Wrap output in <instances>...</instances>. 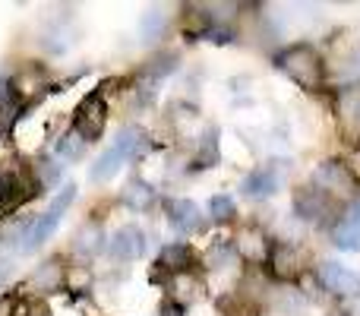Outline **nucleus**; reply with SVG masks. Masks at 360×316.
<instances>
[{
  "label": "nucleus",
  "instance_id": "nucleus-26",
  "mask_svg": "<svg viewBox=\"0 0 360 316\" xmlns=\"http://www.w3.org/2000/svg\"><path fill=\"white\" fill-rule=\"evenodd\" d=\"M162 316H180V307L174 304V301H168V304H162V310H158Z\"/></svg>",
  "mask_w": 360,
  "mask_h": 316
},
{
  "label": "nucleus",
  "instance_id": "nucleus-16",
  "mask_svg": "<svg viewBox=\"0 0 360 316\" xmlns=\"http://www.w3.org/2000/svg\"><path fill=\"white\" fill-rule=\"evenodd\" d=\"M332 244H335L338 250H348V253L360 250V215H357V209H348L335 218V225H332Z\"/></svg>",
  "mask_w": 360,
  "mask_h": 316
},
{
  "label": "nucleus",
  "instance_id": "nucleus-27",
  "mask_svg": "<svg viewBox=\"0 0 360 316\" xmlns=\"http://www.w3.org/2000/svg\"><path fill=\"white\" fill-rule=\"evenodd\" d=\"M6 275H10V266H6V263H0V285H4Z\"/></svg>",
  "mask_w": 360,
  "mask_h": 316
},
{
  "label": "nucleus",
  "instance_id": "nucleus-9",
  "mask_svg": "<svg viewBox=\"0 0 360 316\" xmlns=\"http://www.w3.org/2000/svg\"><path fill=\"white\" fill-rule=\"evenodd\" d=\"M281 171H285V165H281V161H266V165L253 168V171L240 180L243 196H247V199H269V196H275V193H278V187H281Z\"/></svg>",
  "mask_w": 360,
  "mask_h": 316
},
{
  "label": "nucleus",
  "instance_id": "nucleus-13",
  "mask_svg": "<svg viewBox=\"0 0 360 316\" xmlns=\"http://www.w3.org/2000/svg\"><path fill=\"white\" fill-rule=\"evenodd\" d=\"M272 244L275 241H269V234L262 228H243L240 237H237V244H234V250L243 263H250V266H266L269 253H272Z\"/></svg>",
  "mask_w": 360,
  "mask_h": 316
},
{
  "label": "nucleus",
  "instance_id": "nucleus-20",
  "mask_svg": "<svg viewBox=\"0 0 360 316\" xmlns=\"http://www.w3.org/2000/svg\"><path fill=\"white\" fill-rule=\"evenodd\" d=\"M237 260H240V256H237L234 244L218 241V244H212L209 253H205V269H212V272H224V269L237 266Z\"/></svg>",
  "mask_w": 360,
  "mask_h": 316
},
{
  "label": "nucleus",
  "instance_id": "nucleus-3",
  "mask_svg": "<svg viewBox=\"0 0 360 316\" xmlns=\"http://www.w3.org/2000/svg\"><path fill=\"white\" fill-rule=\"evenodd\" d=\"M73 199H76V184H67V187H63V190L54 196V203H51L48 209L41 212V218H38V222L32 225L29 231H25V237H22V241H25V244H22V250H25V253H32V250H38L44 241H48L51 234H54V231H57V225H60V218L67 215V209H70V206H73Z\"/></svg>",
  "mask_w": 360,
  "mask_h": 316
},
{
  "label": "nucleus",
  "instance_id": "nucleus-23",
  "mask_svg": "<svg viewBox=\"0 0 360 316\" xmlns=\"http://www.w3.org/2000/svg\"><path fill=\"white\" fill-rule=\"evenodd\" d=\"M209 215H212V222H221V225L234 222V215H237L234 196H228V193H218V196H212L209 199Z\"/></svg>",
  "mask_w": 360,
  "mask_h": 316
},
{
  "label": "nucleus",
  "instance_id": "nucleus-12",
  "mask_svg": "<svg viewBox=\"0 0 360 316\" xmlns=\"http://www.w3.org/2000/svg\"><path fill=\"white\" fill-rule=\"evenodd\" d=\"M269 272L275 275V279L281 282H291L300 275V269H304V253H300L294 244H285V241H275L272 244V253H269Z\"/></svg>",
  "mask_w": 360,
  "mask_h": 316
},
{
  "label": "nucleus",
  "instance_id": "nucleus-7",
  "mask_svg": "<svg viewBox=\"0 0 360 316\" xmlns=\"http://www.w3.org/2000/svg\"><path fill=\"white\" fill-rule=\"evenodd\" d=\"M316 282L335 298H360V275L354 269L342 266V263H319L316 266Z\"/></svg>",
  "mask_w": 360,
  "mask_h": 316
},
{
  "label": "nucleus",
  "instance_id": "nucleus-15",
  "mask_svg": "<svg viewBox=\"0 0 360 316\" xmlns=\"http://www.w3.org/2000/svg\"><path fill=\"white\" fill-rule=\"evenodd\" d=\"M193 266H196V253H193L190 244H168L158 253V272H168V279L193 275Z\"/></svg>",
  "mask_w": 360,
  "mask_h": 316
},
{
  "label": "nucleus",
  "instance_id": "nucleus-4",
  "mask_svg": "<svg viewBox=\"0 0 360 316\" xmlns=\"http://www.w3.org/2000/svg\"><path fill=\"white\" fill-rule=\"evenodd\" d=\"M105 124H108V101H105V86H98L95 92H89L86 99L76 105L73 133H79L86 143H95V139L105 133Z\"/></svg>",
  "mask_w": 360,
  "mask_h": 316
},
{
  "label": "nucleus",
  "instance_id": "nucleus-14",
  "mask_svg": "<svg viewBox=\"0 0 360 316\" xmlns=\"http://www.w3.org/2000/svg\"><path fill=\"white\" fill-rule=\"evenodd\" d=\"M70 282V269L63 266V256H48L41 266L32 272V285L38 288L41 294H57L63 291Z\"/></svg>",
  "mask_w": 360,
  "mask_h": 316
},
{
  "label": "nucleus",
  "instance_id": "nucleus-19",
  "mask_svg": "<svg viewBox=\"0 0 360 316\" xmlns=\"http://www.w3.org/2000/svg\"><path fill=\"white\" fill-rule=\"evenodd\" d=\"M120 199H124L133 212H143V209H152V206H155V190H152V184H146V180L136 177L124 187Z\"/></svg>",
  "mask_w": 360,
  "mask_h": 316
},
{
  "label": "nucleus",
  "instance_id": "nucleus-25",
  "mask_svg": "<svg viewBox=\"0 0 360 316\" xmlns=\"http://www.w3.org/2000/svg\"><path fill=\"white\" fill-rule=\"evenodd\" d=\"M174 70H177V54H162L155 61H149V67H143V73L152 76V80H162V76L174 73Z\"/></svg>",
  "mask_w": 360,
  "mask_h": 316
},
{
  "label": "nucleus",
  "instance_id": "nucleus-8",
  "mask_svg": "<svg viewBox=\"0 0 360 316\" xmlns=\"http://www.w3.org/2000/svg\"><path fill=\"white\" fill-rule=\"evenodd\" d=\"M338 130L354 149H360V86H345L335 99Z\"/></svg>",
  "mask_w": 360,
  "mask_h": 316
},
{
  "label": "nucleus",
  "instance_id": "nucleus-18",
  "mask_svg": "<svg viewBox=\"0 0 360 316\" xmlns=\"http://www.w3.org/2000/svg\"><path fill=\"white\" fill-rule=\"evenodd\" d=\"M218 158H221V149H218V127H209V130L202 133V139H199L196 152H193V165H196L199 171H205V168H215Z\"/></svg>",
  "mask_w": 360,
  "mask_h": 316
},
{
  "label": "nucleus",
  "instance_id": "nucleus-28",
  "mask_svg": "<svg viewBox=\"0 0 360 316\" xmlns=\"http://www.w3.org/2000/svg\"><path fill=\"white\" fill-rule=\"evenodd\" d=\"M354 209H357V215H360V199H357V203H354Z\"/></svg>",
  "mask_w": 360,
  "mask_h": 316
},
{
  "label": "nucleus",
  "instance_id": "nucleus-2",
  "mask_svg": "<svg viewBox=\"0 0 360 316\" xmlns=\"http://www.w3.org/2000/svg\"><path fill=\"white\" fill-rule=\"evenodd\" d=\"M143 152H146V133L139 130V127H124V130L117 133V139H114V143L95 158V165L89 168V180H92V184H105V180H111L114 174L127 165V161L143 156Z\"/></svg>",
  "mask_w": 360,
  "mask_h": 316
},
{
  "label": "nucleus",
  "instance_id": "nucleus-21",
  "mask_svg": "<svg viewBox=\"0 0 360 316\" xmlns=\"http://www.w3.org/2000/svg\"><path fill=\"white\" fill-rule=\"evenodd\" d=\"M165 29H168V16H165L162 10H149V13H143V19H139V35H143L146 44L165 38Z\"/></svg>",
  "mask_w": 360,
  "mask_h": 316
},
{
  "label": "nucleus",
  "instance_id": "nucleus-22",
  "mask_svg": "<svg viewBox=\"0 0 360 316\" xmlns=\"http://www.w3.org/2000/svg\"><path fill=\"white\" fill-rule=\"evenodd\" d=\"M86 139L79 137V133H63L60 139H57V146H54V152H57V158L60 161H79L82 156H86Z\"/></svg>",
  "mask_w": 360,
  "mask_h": 316
},
{
  "label": "nucleus",
  "instance_id": "nucleus-6",
  "mask_svg": "<svg viewBox=\"0 0 360 316\" xmlns=\"http://www.w3.org/2000/svg\"><path fill=\"white\" fill-rule=\"evenodd\" d=\"M335 212V199L326 196L319 187L304 184L294 190V215L307 225H323L329 222V215Z\"/></svg>",
  "mask_w": 360,
  "mask_h": 316
},
{
  "label": "nucleus",
  "instance_id": "nucleus-1",
  "mask_svg": "<svg viewBox=\"0 0 360 316\" xmlns=\"http://www.w3.org/2000/svg\"><path fill=\"white\" fill-rule=\"evenodd\" d=\"M275 67L291 82H297L304 92H319L326 86V61L316 44L310 42L288 44L285 51H278L275 54Z\"/></svg>",
  "mask_w": 360,
  "mask_h": 316
},
{
  "label": "nucleus",
  "instance_id": "nucleus-17",
  "mask_svg": "<svg viewBox=\"0 0 360 316\" xmlns=\"http://www.w3.org/2000/svg\"><path fill=\"white\" fill-rule=\"evenodd\" d=\"M105 247H108L105 234H101V228L98 225H92V222L82 225V228L76 231V237H73V250L79 256H95V253H101Z\"/></svg>",
  "mask_w": 360,
  "mask_h": 316
},
{
  "label": "nucleus",
  "instance_id": "nucleus-24",
  "mask_svg": "<svg viewBox=\"0 0 360 316\" xmlns=\"http://www.w3.org/2000/svg\"><path fill=\"white\" fill-rule=\"evenodd\" d=\"M32 174H35V180H38V187H51V184H57L60 180V165L57 161H51V158H38L35 161V168H32Z\"/></svg>",
  "mask_w": 360,
  "mask_h": 316
},
{
  "label": "nucleus",
  "instance_id": "nucleus-5",
  "mask_svg": "<svg viewBox=\"0 0 360 316\" xmlns=\"http://www.w3.org/2000/svg\"><path fill=\"white\" fill-rule=\"evenodd\" d=\"M313 187H319L326 196H332L338 203V199L357 196L360 180L354 177L351 165H345V161H323V165L313 171Z\"/></svg>",
  "mask_w": 360,
  "mask_h": 316
},
{
  "label": "nucleus",
  "instance_id": "nucleus-10",
  "mask_svg": "<svg viewBox=\"0 0 360 316\" xmlns=\"http://www.w3.org/2000/svg\"><path fill=\"white\" fill-rule=\"evenodd\" d=\"M108 253H111V260H117V263L139 260V256L146 253L143 228H136V225H124V228H117L111 237H108Z\"/></svg>",
  "mask_w": 360,
  "mask_h": 316
},
{
  "label": "nucleus",
  "instance_id": "nucleus-11",
  "mask_svg": "<svg viewBox=\"0 0 360 316\" xmlns=\"http://www.w3.org/2000/svg\"><path fill=\"white\" fill-rule=\"evenodd\" d=\"M165 215H168L171 228L180 234H199L205 231V215L199 212V206L193 199H168L165 203Z\"/></svg>",
  "mask_w": 360,
  "mask_h": 316
}]
</instances>
